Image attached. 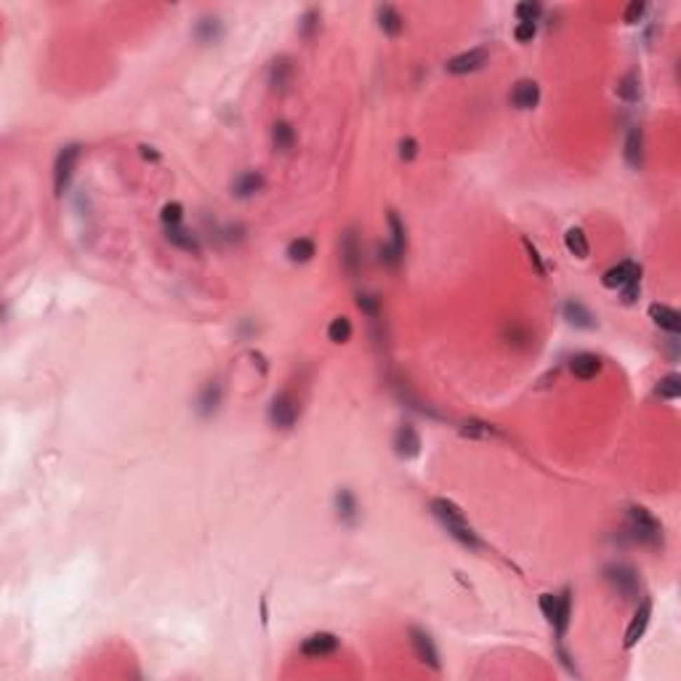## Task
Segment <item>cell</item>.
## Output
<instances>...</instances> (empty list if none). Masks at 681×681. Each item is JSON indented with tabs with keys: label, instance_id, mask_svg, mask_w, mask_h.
<instances>
[{
	"label": "cell",
	"instance_id": "cell-1",
	"mask_svg": "<svg viewBox=\"0 0 681 681\" xmlns=\"http://www.w3.org/2000/svg\"><path fill=\"white\" fill-rule=\"evenodd\" d=\"M431 514H434V519L440 521L442 527L447 530V535H450V538H455L461 546L471 548V551H479V548H482L479 535L471 530L466 514L455 506L453 500H447V498H437V500H431Z\"/></svg>",
	"mask_w": 681,
	"mask_h": 681
},
{
	"label": "cell",
	"instance_id": "cell-2",
	"mask_svg": "<svg viewBox=\"0 0 681 681\" xmlns=\"http://www.w3.org/2000/svg\"><path fill=\"white\" fill-rule=\"evenodd\" d=\"M628 538L639 546H657L663 538L660 521L647 508H631L628 511Z\"/></svg>",
	"mask_w": 681,
	"mask_h": 681
},
{
	"label": "cell",
	"instance_id": "cell-3",
	"mask_svg": "<svg viewBox=\"0 0 681 681\" xmlns=\"http://www.w3.org/2000/svg\"><path fill=\"white\" fill-rule=\"evenodd\" d=\"M604 577H607V583L612 586V591H617L623 599H639V591H641V580H639V573L633 570V567H628V564H612V567H607L604 570Z\"/></svg>",
	"mask_w": 681,
	"mask_h": 681
},
{
	"label": "cell",
	"instance_id": "cell-4",
	"mask_svg": "<svg viewBox=\"0 0 681 681\" xmlns=\"http://www.w3.org/2000/svg\"><path fill=\"white\" fill-rule=\"evenodd\" d=\"M298 413H301V405H298V397L293 391H280L269 405V421L280 428L293 426L298 421Z\"/></svg>",
	"mask_w": 681,
	"mask_h": 681
},
{
	"label": "cell",
	"instance_id": "cell-5",
	"mask_svg": "<svg viewBox=\"0 0 681 681\" xmlns=\"http://www.w3.org/2000/svg\"><path fill=\"white\" fill-rule=\"evenodd\" d=\"M78 160H80V147H78V144H69V147H64L62 152H59L56 165H54L56 195H64V189L69 187V178H72V174H75Z\"/></svg>",
	"mask_w": 681,
	"mask_h": 681
},
{
	"label": "cell",
	"instance_id": "cell-6",
	"mask_svg": "<svg viewBox=\"0 0 681 681\" xmlns=\"http://www.w3.org/2000/svg\"><path fill=\"white\" fill-rule=\"evenodd\" d=\"M410 644H413L415 657L423 663V666L440 671V652L434 647V639L428 636L423 628H410Z\"/></svg>",
	"mask_w": 681,
	"mask_h": 681
},
{
	"label": "cell",
	"instance_id": "cell-7",
	"mask_svg": "<svg viewBox=\"0 0 681 681\" xmlns=\"http://www.w3.org/2000/svg\"><path fill=\"white\" fill-rule=\"evenodd\" d=\"M487 59H490V51H487V48H471V51H466V54L450 59V62L444 64V69H447L450 75H468V72H477V69L484 67Z\"/></svg>",
	"mask_w": 681,
	"mask_h": 681
},
{
	"label": "cell",
	"instance_id": "cell-8",
	"mask_svg": "<svg viewBox=\"0 0 681 681\" xmlns=\"http://www.w3.org/2000/svg\"><path fill=\"white\" fill-rule=\"evenodd\" d=\"M639 274H641V269L636 267L633 261H620L617 267H612V269H607V272H604L601 282H604V288H626L628 282L641 280Z\"/></svg>",
	"mask_w": 681,
	"mask_h": 681
},
{
	"label": "cell",
	"instance_id": "cell-9",
	"mask_svg": "<svg viewBox=\"0 0 681 681\" xmlns=\"http://www.w3.org/2000/svg\"><path fill=\"white\" fill-rule=\"evenodd\" d=\"M341 264H344L349 274H357L362 267V248L354 229H349L344 234V240H341Z\"/></svg>",
	"mask_w": 681,
	"mask_h": 681
},
{
	"label": "cell",
	"instance_id": "cell-10",
	"mask_svg": "<svg viewBox=\"0 0 681 681\" xmlns=\"http://www.w3.org/2000/svg\"><path fill=\"white\" fill-rule=\"evenodd\" d=\"M293 75H295V67L290 56H280V59H274L269 64V85L274 91H288V85L293 83Z\"/></svg>",
	"mask_w": 681,
	"mask_h": 681
},
{
	"label": "cell",
	"instance_id": "cell-11",
	"mask_svg": "<svg viewBox=\"0 0 681 681\" xmlns=\"http://www.w3.org/2000/svg\"><path fill=\"white\" fill-rule=\"evenodd\" d=\"M335 650H338V636L333 633H311L301 644V654H307V657H328Z\"/></svg>",
	"mask_w": 681,
	"mask_h": 681
},
{
	"label": "cell",
	"instance_id": "cell-12",
	"mask_svg": "<svg viewBox=\"0 0 681 681\" xmlns=\"http://www.w3.org/2000/svg\"><path fill=\"white\" fill-rule=\"evenodd\" d=\"M650 617H652V599H641L639 610H636V615H633V620H631V626H628V631H626L628 650L644 636V631H647V626H650Z\"/></svg>",
	"mask_w": 681,
	"mask_h": 681
},
{
	"label": "cell",
	"instance_id": "cell-13",
	"mask_svg": "<svg viewBox=\"0 0 681 681\" xmlns=\"http://www.w3.org/2000/svg\"><path fill=\"white\" fill-rule=\"evenodd\" d=\"M540 101V88L535 80H519L511 91V104L517 109H533Z\"/></svg>",
	"mask_w": 681,
	"mask_h": 681
},
{
	"label": "cell",
	"instance_id": "cell-14",
	"mask_svg": "<svg viewBox=\"0 0 681 681\" xmlns=\"http://www.w3.org/2000/svg\"><path fill=\"white\" fill-rule=\"evenodd\" d=\"M394 450L400 458H415L421 453V437L413 426H400L394 434Z\"/></svg>",
	"mask_w": 681,
	"mask_h": 681
},
{
	"label": "cell",
	"instance_id": "cell-15",
	"mask_svg": "<svg viewBox=\"0 0 681 681\" xmlns=\"http://www.w3.org/2000/svg\"><path fill=\"white\" fill-rule=\"evenodd\" d=\"M650 317L654 320V325H660L668 333H679L681 330V314L676 309L666 307V304H652L650 307Z\"/></svg>",
	"mask_w": 681,
	"mask_h": 681
},
{
	"label": "cell",
	"instance_id": "cell-16",
	"mask_svg": "<svg viewBox=\"0 0 681 681\" xmlns=\"http://www.w3.org/2000/svg\"><path fill=\"white\" fill-rule=\"evenodd\" d=\"M375 14H378V27L384 29V35H388V38H397L405 29V19L394 6H378Z\"/></svg>",
	"mask_w": 681,
	"mask_h": 681
},
{
	"label": "cell",
	"instance_id": "cell-17",
	"mask_svg": "<svg viewBox=\"0 0 681 681\" xmlns=\"http://www.w3.org/2000/svg\"><path fill=\"white\" fill-rule=\"evenodd\" d=\"M573 375L575 378H580V381H591V378H596V375L601 373V360L596 357V354H588V351H583V354H577L573 360Z\"/></svg>",
	"mask_w": 681,
	"mask_h": 681
},
{
	"label": "cell",
	"instance_id": "cell-18",
	"mask_svg": "<svg viewBox=\"0 0 681 681\" xmlns=\"http://www.w3.org/2000/svg\"><path fill=\"white\" fill-rule=\"evenodd\" d=\"M335 511H338V519L346 521V524H354L357 517H360V503L351 490H338L335 493Z\"/></svg>",
	"mask_w": 681,
	"mask_h": 681
},
{
	"label": "cell",
	"instance_id": "cell-19",
	"mask_svg": "<svg viewBox=\"0 0 681 681\" xmlns=\"http://www.w3.org/2000/svg\"><path fill=\"white\" fill-rule=\"evenodd\" d=\"M264 176L258 174V171H245V174H240L237 178H234V184H232V189H234V195L237 197H253L255 192H261L264 189Z\"/></svg>",
	"mask_w": 681,
	"mask_h": 681
},
{
	"label": "cell",
	"instance_id": "cell-20",
	"mask_svg": "<svg viewBox=\"0 0 681 681\" xmlns=\"http://www.w3.org/2000/svg\"><path fill=\"white\" fill-rule=\"evenodd\" d=\"M626 162L631 165V168H636L639 171L641 165H644V134H641V128H631V134H628L626 139Z\"/></svg>",
	"mask_w": 681,
	"mask_h": 681
},
{
	"label": "cell",
	"instance_id": "cell-21",
	"mask_svg": "<svg viewBox=\"0 0 681 681\" xmlns=\"http://www.w3.org/2000/svg\"><path fill=\"white\" fill-rule=\"evenodd\" d=\"M570 615H573V599H570V591H564V594H559V596H556V615H554V623H551L559 639L567 633Z\"/></svg>",
	"mask_w": 681,
	"mask_h": 681
},
{
	"label": "cell",
	"instance_id": "cell-22",
	"mask_svg": "<svg viewBox=\"0 0 681 681\" xmlns=\"http://www.w3.org/2000/svg\"><path fill=\"white\" fill-rule=\"evenodd\" d=\"M165 237H168V242H171V245L181 248V251H189V253H200V242H197V237H195L192 232H187V229L168 227Z\"/></svg>",
	"mask_w": 681,
	"mask_h": 681
},
{
	"label": "cell",
	"instance_id": "cell-23",
	"mask_svg": "<svg viewBox=\"0 0 681 681\" xmlns=\"http://www.w3.org/2000/svg\"><path fill=\"white\" fill-rule=\"evenodd\" d=\"M564 317H567V322L575 325V328H594V325H596V322H594V314H591L580 301H567V304H564Z\"/></svg>",
	"mask_w": 681,
	"mask_h": 681
},
{
	"label": "cell",
	"instance_id": "cell-24",
	"mask_svg": "<svg viewBox=\"0 0 681 681\" xmlns=\"http://www.w3.org/2000/svg\"><path fill=\"white\" fill-rule=\"evenodd\" d=\"M314 253H317V245H314V240H309V237H298V240H293L288 245V258L293 264H307V261L314 258Z\"/></svg>",
	"mask_w": 681,
	"mask_h": 681
},
{
	"label": "cell",
	"instance_id": "cell-25",
	"mask_svg": "<svg viewBox=\"0 0 681 681\" xmlns=\"http://www.w3.org/2000/svg\"><path fill=\"white\" fill-rule=\"evenodd\" d=\"M564 242H567V251L575 255V258H588V253H591V245H588V237L586 232L580 227H573L567 229V234H564Z\"/></svg>",
	"mask_w": 681,
	"mask_h": 681
},
{
	"label": "cell",
	"instance_id": "cell-26",
	"mask_svg": "<svg viewBox=\"0 0 681 681\" xmlns=\"http://www.w3.org/2000/svg\"><path fill=\"white\" fill-rule=\"evenodd\" d=\"M272 141H274V149L288 152V149H293V144H295V131L288 125V122H277V125L272 128Z\"/></svg>",
	"mask_w": 681,
	"mask_h": 681
},
{
	"label": "cell",
	"instance_id": "cell-27",
	"mask_svg": "<svg viewBox=\"0 0 681 681\" xmlns=\"http://www.w3.org/2000/svg\"><path fill=\"white\" fill-rule=\"evenodd\" d=\"M617 96L626 99V101H639L641 96V80L636 72H628L623 80L617 83Z\"/></svg>",
	"mask_w": 681,
	"mask_h": 681
},
{
	"label": "cell",
	"instance_id": "cell-28",
	"mask_svg": "<svg viewBox=\"0 0 681 681\" xmlns=\"http://www.w3.org/2000/svg\"><path fill=\"white\" fill-rule=\"evenodd\" d=\"M218 402H221V386H218L216 381H211L208 386L202 388V394H200V413L211 415L216 407H218Z\"/></svg>",
	"mask_w": 681,
	"mask_h": 681
},
{
	"label": "cell",
	"instance_id": "cell-29",
	"mask_svg": "<svg viewBox=\"0 0 681 681\" xmlns=\"http://www.w3.org/2000/svg\"><path fill=\"white\" fill-rule=\"evenodd\" d=\"M506 341L511 344V346L517 349H524L530 346V341H533V333L527 330V325H519V322H511L506 328Z\"/></svg>",
	"mask_w": 681,
	"mask_h": 681
},
{
	"label": "cell",
	"instance_id": "cell-30",
	"mask_svg": "<svg viewBox=\"0 0 681 681\" xmlns=\"http://www.w3.org/2000/svg\"><path fill=\"white\" fill-rule=\"evenodd\" d=\"M328 338L333 344H346L349 338H351V322H349V317H335L328 325Z\"/></svg>",
	"mask_w": 681,
	"mask_h": 681
},
{
	"label": "cell",
	"instance_id": "cell-31",
	"mask_svg": "<svg viewBox=\"0 0 681 681\" xmlns=\"http://www.w3.org/2000/svg\"><path fill=\"white\" fill-rule=\"evenodd\" d=\"M388 227H391V245H394L400 253H405L407 234H405V224H402V218L394 213V211H388Z\"/></svg>",
	"mask_w": 681,
	"mask_h": 681
},
{
	"label": "cell",
	"instance_id": "cell-32",
	"mask_svg": "<svg viewBox=\"0 0 681 681\" xmlns=\"http://www.w3.org/2000/svg\"><path fill=\"white\" fill-rule=\"evenodd\" d=\"M679 394H681V375L679 373L666 375V378L657 384V397H663V400H676Z\"/></svg>",
	"mask_w": 681,
	"mask_h": 681
},
{
	"label": "cell",
	"instance_id": "cell-33",
	"mask_svg": "<svg viewBox=\"0 0 681 681\" xmlns=\"http://www.w3.org/2000/svg\"><path fill=\"white\" fill-rule=\"evenodd\" d=\"M197 38L202 43H213L221 38V27H218V19H202L197 24Z\"/></svg>",
	"mask_w": 681,
	"mask_h": 681
},
{
	"label": "cell",
	"instance_id": "cell-34",
	"mask_svg": "<svg viewBox=\"0 0 681 681\" xmlns=\"http://www.w3.org/2000/svg\"><path fill=\"white\" fill-rule=\"evenodd\" d=\"M181 218H184L181 202H168V205H162V224H165V227H178Z\"/></svg>",
	"mask_w": 681,
	"mask_h": 681
},
{
	"label": "cell",
	"instance_id": "cell-35",
	"mask_svg": "<svg viewBox=\"0 0 681 681\" xmlns=\"http://www.w3.org/2000/svg\"><path fill=\"white\" fill-rule=\"evenodd\" d=\"M357 307L370 317V320H378L381 317V301L375 298V295H367V293H360V298H357Z\"/></svg>",
	"mask_w": 681,
	"mask_h": 681
},
{
	"label": "cell",
	"instance_id": "cell-36",
	"mask_svg": "<svg viewBox=\"0 0 681 681\" xmlns=\"http://www.w3.org/2000/svg\"><path fill=\"white\" fill-rule=\"evenodd\" d=\"M402 258H405V253H400L391 242H386L384 248H381V264H386L388 269H397L402 264Z\"/></svg>",
	"mask_w": 681,
	"mask_h": 681
},
{
	"label": "cell",
	"instance_id": "cell-37",
	"mask_svg": "<svg viewBox=\"0 0 681 681\" xmlns=\"http://www.w3.org/2000/svg\"><path fill=\"white\" fill-rule=\"evenodd\" d=\"M298 27H301V35H304V38H311V35L320 29V14H317V11H307V14L301 16V24H298Z\"/></svg>",
	"mask_w": 681,
	"mask_h": 681
},
{
	"label": "cell",
	"instance_id": "cell-38",
	"mask_svg": "<svg viewBox=\"0 0 681 681\" xmlns=\"http://www.w3.org/2000/svg\"><path fill=\"white\" fill-rule=\"evenodd\" d=\"M517 16H519V22H535L540 16V3H533V0L519 3L517 6Z\"/></svg>",
	"mask_w": 681,
	"mask_h": 681
},
{
	"label": "cell",
	"instance_id": "cell-39",
	"mask_svg": "<svg viewBox=\"0 0 681 681\" xmlns=\"http://www.w3.org/2000/svg\"><path fill=\"white\" fill-rule=\"evenodd\" d=\"M535 32H538L535 22H519V24L514 27V38H517L519 43H530L535 38Z\"/></svg>",
	"mask_w": 681,
	"mask_h": 681
},
{
	"label": "cell",
	"instance_id": "cell-40",
	"mask_svg": "<svg viewBox=\"0 0 681 681\" xmlns=\"http://www.w3.org/2000/svg\"><path fill=\"white\" fill-rule=\"evenodd\" d=\"M463 434L466 437H490L493 428L487 423H479V421H468V423H463Z\"/></svg>",
	"mask_w": 681,
	"mask_h": 681
},
{
	"label": "cell",
	"instance_id": "cell-41",
	"mask_svg": "<svg viewBox=\"0 0 681 681\" xmlns=\"http://www.w3.org/2000/svg\"><path fill=\"white\" fill-rule=\"evenodd\" d=\"M540 612L546 615L548 623H554V615H556V596L554 594H540Z\"/></svg>",
	"mask_w": 681,
	"mask_h": 681
},
{
	"label": "cell",
	"instance_id": "cell-42",
	"mask_svg": "<svg viewBox=\"0 0 681 681\" xmlns=\"http://www.w3.org/2000/svg\"><path fill=\"white\" fill-rule=\"evenodd\" d=\"M521 245H524V251H527V255H530V261H533L535 269H538V274H546V264H543V258H540V253H538V248H535L527 237L521 240Z\"/></svg>",
	"mask_w": 681,
	"mask_h": 681
},
{
	"label": "cell",
	"instance_id": "cell-43",
	"mask_svg": "<svg viewBox=\"0 0 681 681\" xmlns=\"http://www.w3.org/2000/svg\"><path fill=\"white\" fill-rule=\"evenodd\" d=\"M644 11H647V6H644V3H639V0H636V3H631V6L626 8V16H623V19H626V24H636L641 16H644Z\"/></svg>",
	"mask_w": 681,
	"mask_h": 681
},
{
	"label": "cell",
	"instance_id": "cell-44",
	"mask_svg": "<svg viewBox=\"0 0 681 681\" xmlns=\"http://www.w3.org/2000/svg\"><path fill=\"white\" fill-rule=\"evenodd\" d=\"M418 155V141L415 139H402L400 141V157L402 160H413Z\"/></svg>",
	"mask_w": 681,
	"mask_h": 681
},
{
	"label": "cell",
	"instance_id": "cell-45",
	"mask_svg": "<svg viewBox=\"0 0 681 681\" xmlns=\"http://www.w3.org/2000/svg\"><path fill=\"white\" fill-rule=\"evenodd\" d=\"M636 295H639V280L628 282L626 288H623V301H626V304H633Z\"/></svg>",
	"mask_w": 681,
	"mask_h": 681
},
{
	"label": "cell",
	"instance_id": "cell-46",
	"mask_svg": "<svg viewBox=\"0 0 681 681\" xmlns=\"http://www.w3.org/2000/svg\"><path fill=\"white\" fill-rule=\"evenodd\" d=\"M139 149H141V157H144V160H152V162L160 160V155L155 152V147H147V144H144V147H139Z\"/></svg>",
	"mask_w": 681,
	"mask_h": 681
}]
</instances>
